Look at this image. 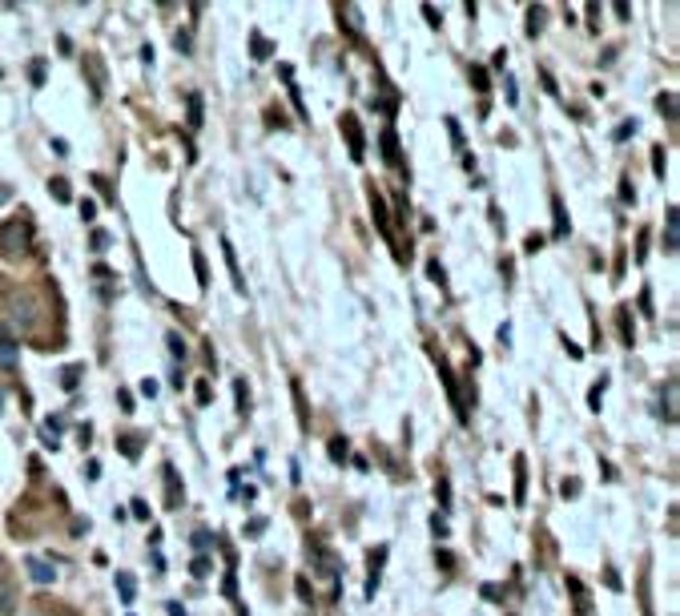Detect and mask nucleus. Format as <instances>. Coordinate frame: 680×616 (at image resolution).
Here are the masks:
<instances>
[{
    "instance_id": "obj_1",
    "label": "nucleus",
    "mask_w": 680,
    "mask_h": 616,
    "mask_svg": "<svg viewBox=\"0 0 680 616\" xmlns=\"http://www.w3.org/2000/svg\"><path fill=\"white\" fill-rule=\"evenodd\" d=\"M32 246V222L28 218H12L0 226V254H21Z\"/></svg>"
},
{
    "instance_id": "obj_2",
    "label": "nucleus",
    "mask_w": 680,
    "mask_h": 616,
    "mask_svg": "<svg viewBox=\"0 0 680 616\" xmlns=\"http://www.w3.org/2000/svg\"><path fill=\"white\" fill-rule=\"evenodd\" d=\"M338 129L347 133V145H351V157H354V162H362V157H367V142H362V125H358V117H354V113H342V121H338Z\"/></svg>"
},
{
    "instance_id": "obj_3",
    "label": "nucleus",
    "mask_w": 680,
    "mask_h": 616,
    "mask_svg": "<svg viewBox=\"0 0 680 616\" xmlns=\"http://www.w3.org/2000/svg\"><path fill=\"white\" fill-rule=\"evenodd\" d=\"M8 327L21 331V334H32V327H37V307H32L28 298H17V302H12V314H8Z\"/></svg>"
},
{
    "instance_id": "obj_4",
    "label": "nucleus",
    "mask_w": 680,
    "mask_h": 616,
    "mask_svg": "<svg viewBox=\"0 0 680 616\" xmlns=\"http://www.w3.org/2000/svg\"><path fill=\"white\" fill-rule=\"evenodd\" d=\"M222 254H226V266H230L234 290H237V294H246V278H242V266H237V250L230 246V238H222Z\"/></svg>"
},
{
    "instance_id": "obj_5",
    "label": "nucleus",
    "mask_w": 680,
    "mask_h": 616,
    "mask_svg": "<svg viewBox=\"0 0 680 616\" xmlns=\"http://www.w3.org/2000/svg\"><path fill=\"white\" fill-rule=\"evenodd\" d=\"M677 246H680V218H677V206H672L668 218H664V254H677Z\"/></svg>"
},
{
    "instance_id": "obj_6",
    "label": "nucleus",
    "mask_w": 680,
    "mask_h": 616,
    "mask_svg": "<svg viewBox=\"0 0 680 616\" xmlns=\"http://www.w3.org/2000/svg\"><path fill=\"white\" fill-rule=\"evenodd\" d=\"M28 576H32V584H52V580H57L52 564L41 560V556H28Z\"/></svg>"
},
{
    "instance_id": "obj_7",
    "label": "nucleus",
    "mask_w": 680,
    "mask_h": 616,
    "mask_svg": "<svg viewBox=\"0 0 680 616\" xmlns=\"http://www.w3.org/2000/svg\"><path fill=\"white\" fill-rule=\"evenodd\" d=\"M17 604H21V600H17V584H12L8 576H0V616H12Z\"/></svg>"
},
{
    "instance_id": "obj_8",
    "label": "nucleus",
    "mask_w": 680,
    "mask_h": 616,
    "mask_svg": "<svg viewBox=\"0 0 680 616\" xmlns=\"http://www.w3.org/2000/svg\"><path fill=\"white\" fill-rule=\"evenodd\" d=\"M382 560H387V548H378V552H371V580H367V600H375V593H378V568H382Z\"/></svg>"
},
{
    "instance_id": "obj_9",
    "label": "nucleus",
    "mask_w": 680,
    "mask_h": 616,
    "mask_svg": "<svg viewBox=\"0 0 680 616\" xmlns=\"http://www.w3.org/2000/svg\"><path fill=\"white\" fill-rule=\"evenodd\" d=\"M0 363H4V367H17V338H12L8 327L0 331Z\"/></svg>"
},
{
    "instance_id": "obj_10",
    "label": "nucleus",
    "mask_w": 680,
    "mask_h": 616,
    "mask_svg": "<svg viewBox=\"0 0 680 616\" xmlns=\"http://www.w3.org/2000/svg\"><path fill=\"white\" fill-rule=\"evenodd\" d=\"M165 499H169V508H177L182 503V488H177V472H173V463H165Z\"/></svg>"
},
{
    "instance_id": "obj_11",
    "label": "nucleus",
    "mask_w": 680,
    "mask_h": 616,
    "mask_svg": "<svg viewBox=\"0 0 680 616\" xmlns=\"http://www.w3.org/2000/svg\"><path fill=\"white\" fill-rule=\"evenodd\" d=\"M113 580H117L121 604H133V600H137V580H133V576H129V572H117V576H113Z\"/></svg>"
},
{
    "instance_id": "obj_12",
    "label": "nucleus",
    "mask_w": 680,
    "mask_h": 616,
    "mask_svg": "<svg viewBox=\"0 0 680 616\" xmlns=\"http://www.w3.org/2000/svg\"><path fill=\"white\" fill-rule=\"evenodd\" d=\"M338 21H347L351 37H362V17H358V8H354V4H338Z\"/></svg>"
},
{
    "instance_id": "obj_13",
    "label": "nucleus",
    "mask_w": 680,
    "mask_h": 616,
    "mask_svg": "<svg viewBox=\"0 0 680 616\" xmlns=\"http://www.w3.org/2000/svg\"><path fill=\"white\" fill-rule=\"evenodd\" d=\"M382 157H387L391 166H402V157H399V137H395V129H382Z\"/></svg>"
},
{
    "instance_id": "obj_14",
    "label": "nucleus",
    "mask_w": 680,
    "mask_h": 616,
    "mask_svg": "<svg viewBox=\"0 0 680 616\" xmlns=\"http://www.w3.org/2000/svg\"><path fill=\"white\" fill-rule=\"evenodd\" d=\"M660 415H664L668 423H677V379H668V391H664V399H660Z\"/></svg>"
},
{
    "instance_id": "obj_15",
    "label": "nucleus",
    "mask_w": 680,
    "mask_h": 616,
    "mask_svg": "<svg viewBox=\"0 0 680 616\" xmlns=\"http://www.w3.org/2000/svg\"><path fill=\"white\" fill-rule=\"evenodd\" d=\"M371 206H375V226H378V234H382V238H391V222H387V202H382L378 193H371Z\"/></svg>"
},
{
    "instance_id": "obj_16",
    "label": "nucleus",
    "mask_w": 680,
    "mask_h": 616,
    "mask_svg": "<svg viewBox=\"0 0 680 616\" xmlns=\"http://www.w3.org/2000/svg\"><path fill=\"white\" fill-rule=\"evenodd\" d=\"M523 496H527V459L516 455V503H523Z\"/></svg>"
},
{
    "instance_id": "obj_17",
    "label": "nucleus",
    "mask_w": 680,
    "mask_h": 616,
    "mask_svg": "<svg viewBox=\"0 0 680 616\" xmlns=\"http://www.w3.org/2000/svg\"><path fill=\"white\" fill-rule=\"evenodd\" d=\"M327 455H330V463H347V459H351L347 439H342V435H334V439H330V447H327Z\"/></svg>"
},
{
    "instance_id": "obj_18",
    "label": "nucleus",
    "mask_w": 680,
    "mask_h": 616,
    "mask_svg": "<svg viewBox=\"0 0 680 616\" xmlns=\"http://www.w3.org/2000/svg\"><path fill=\"white\" fill-rule=\"evenodd\" d=\"M85 69H89V77H93V93L101 97L105 93V69H101V61H97V57H85Z\"/></svg>"
},
{
    "instance_id": "obj_19",
    "label": "nucleus",
    "mask_w": 680,
    "mask_h": 616,
    "mask_svg": "<svg viewBox=\"0 0 680 616\" xmlns=\"http://www.w3.org/2000/svg\"><path fill=\"white\" fill-rule=\"evenodd\" d=\"M186 105H189V129H202V93H189L186 97Z\"/></svg>"
},
{
    "instance_id": "obj_20",
    "label": "nucleus",
    "mask_w": 680,
    "mask_h": 616,
    "mask_svg": "<svg viewBox=\"0 0 680 616\" xmlns=\"http://www.w3.org/2000/svg\"><path fill=\"white\" fill-rule=\"evenodd\" d=\"M552 213H556V230H552V238H563V234H567V213H563V202H560V198H552Z\"/></svg>"
},
{
    "instance_id": "obj_21",
    "label": "nucleus",
    "mask_w": 680,
    "mask_h": 616,
    "mask_svg": "<svg viewBox=\"0 0 680 616\" xmlns=\"http://www.w3.org/2000/svg\"><path fill=\"white\" fill-rule=\"evenodd\" d=\"M48 193H52L57 202H72V190H69V182H65V177H52V182H48Z\"/></svg>"
},
{
    "instance_id": "obj_22",
    "label": "nucleus",
    "mask_w": 680,
    "mask_h": 616,
    "mask_svg": "<svg viewBox=\"0 0 680 616\" xmlns=\"http://www.w3.org/2000/svg\"><path fill=\"white\" fill-rule=\"evenodd\" d=\"M193 270H197V286L206 290L210 286V270H206V254L202 250H193Z\"/></svg>"
},
{
    "instance_id": "obj_23",
    "label": "nucleus",
    "mask_w": 680,
    "mask_h": 616,
    "mask_svg": "<svg viewBox=\"0 0 680 616\" xmlns=\"http://www.w3.org/2000/svg\"><path fill=\"white\" fill-rule=\"evenodd\" d=\"M165 347H169V355H173V358H186V355H189V351H186V343H182V334H177V331H169V334H165Z\"/></svg>"
},
{
    "instance_id": "obj_24",
    "label": "nucleus",
    "mask_w": 680,
    "mask_h": 616,
    "mask_svg": "<svg viewBox=\"0 0 680 616\" xmlns=\"http://www.w3.org/2000/svg\"><path fill=\"white\" fill-rule=\"evenodd\" d=\"M234 399H237V415H250V391H246L242 379L234 383Z\"/></svg>"
},
{
    "instance_id": "obj_25",
    "label": "nucleus",
    "mask_w": 680,
    "mask_h": 616,
    "mask_svg": "<svg viewBox=\"0 0 680 616\" xmlns=\"http://www.w3.org/2000/svg\"><path fill=\"white\" fill-rule=\"evenodd\" d=\"M189 572H193L197 580H206V576L213 572V560H210V556H193V564H189Z\"/></svg>"
},
{
    "instance_id": "obj_26",
    "label": "nucleus",
    "mask_w": 680,
    "mask_h": 616,
    "mask_svg": "<svg viewBox=\"0 0 680 616\" xmlns=\"http://www.w3.org/2000/svg\"><path fill=\"white\" fill-rule=\"evenodd\" d=\"M471 81H475V89H479V93H487V89H492V77H487V69H483V65H471Z\"/></svg>"
},
{
    "instance_id": "obj_27",
    "label": "nucleus",
    "mask_w": 680,
    "mask_h": 616,
    "mask_svg": "<svg viewBox=\"0 0 680 616\" xmlns=\"http://www.w3.org/2000/svg\"><path fill=\"white\" fill-rule=\"evenodd\" d=\"M81 371H85V367H65V371H61V387H65V391H77Z\"/></svg>"
},
{
    "instance_id": "obj_28",
    "label": "nucleus",
    "mask_w": 680,
    "mask_h": 616,
    "mask_svg": "<svg viewBox=\"0 0 680 616\" xmlns=\"http://www.w3.org/2000/svg\"><path fill=\"white\" fill-rule=\"evenodd\" d=\"M173 48H177L182 57H189V52H193V37H189L186 28H182V32H173Z\"/></svg>"
},
{
    "instance_id": "obj_29",
    "label": "nucleus",
    "mask_w": 680,
    "mask_h": 616,
    "mask_svg": "<svg viewBox=\"0 0 680 616\" xmlns=\"http://www.w3.org/2000/svg\"><path fill=\"white\" fill-rule=\"evenodd\" d=\"M435 496H439V508H451V483H447V475H439V483H435Z\"/></svg>"
},
{
    "instance_id": "obj_30",
    "label": "nucleus",
    "mask_w": 680,
    "mask_h": 616,
    "mask_svg": "<svg viewBox=\"0 0 680 616\" xmlns=\"http://www.w3.org/2000/svg\"><path fill=\"white\" fill-rule=\"evenodd\" d=\"M657 105H660V113H664L668 121H677V97H672V93H660Z\"/></svg>"
},
{
    "instance_id": "obj_31",
    "label": "nucleus",
    "mask_w": 680,
    "mask_h": 616,
    "mask_svg": "<svg viewBox=\"0 0 680 616\" xmlns=\"http://www.w3.org/2000/svg\"><path fill=\"white\" fill-rule=\"evenodd\" d=\"M628 314H632V310H620V334H624V343L632 347V343H636V331H632V318H628Z\"/></svg>"
},
{
    "instance_id": "obj_32",
    "label": "nucleus",
    "mask_w": 680,
    "mask_h": 616,
    "mask_svg": "<svg viewBox=\"0 0 680 616\" xmlns=\"http://www.w3.org/2000/svg\"><path fill=\"white\" fill-rule=\"evenodd\" d=\"M604 387H608V383L600 379L592 391H587V407H592V411H600V403H604Z\"/></svg>"
},
{
    "instance_id": "obj_33",
    "label": "nucleus",
    "mask_w": 680,
    "mask_h": 616,
    "mask_svg": "<svg viewBox=\"0 0 680 616\" xmlns=\"http://www.w3.org/2000/svg\"><path fill=\"white\" fill-rule=\"evenodd\" d=\"M189 544L197 548V556H206V552H210V544H213V536H210V532H193V540H189Z\"/></svg>"
},
{
    "instance_id": "obj_34",
    "label": "nucleus",
    "mask_w": 680,
    "mask_h": 616,
    "mask_svg": "<svg viewBox=\"0 0 680 616\" xmlns=\"http://www.w3.org/2000/svg\"><path fill=\"white\" fill-rule=\"evenodd\" d=\"M65 423H69V419H65V415H52V419H45V427H41V431H48V435H52V439H57V435H61V431H65Z\"/></svg>"
},
{
    "instance_id": "obj_35",
    "label": "nucleus",
    "mask_w": 680,
    "mask_h": 616,
    "mask_svg": "<svg viewBox=\"0 0 680 616\" xmlns=\"http://www.w3.org/2000/svg\"><path fill=\"white\" fill-rule=\"evenodd\" d=\"M540 28H543V8H527V32L536 37Z\"/></svg>"
},
{
    "instance_id": "obj_36",
    "label": "nucleus",
    "mask_w": 680,
    "mask_h": 616,
    "mask_svg": "<svg viewBox=\"0 0 680 616\" xmlns=\"http://www.w3.org/2000/svg\"><path fill=\"white\" fill-rule=\"evenodd\" d=\"M113 246V234L109 230H93V250H109Z\"/></svg>"
},
{
    "instance_id": "obj_37",
    "label": "nucleus",
    "mask_w": 680,
    "mask_h": 616,
    "mask_svg": "<svg viewBox=\"0 0 680 616\" xmlns=\"http://www.w3.org/2000/svg\"><path fill=\"white\" fill-rule=\"evenodd\" d=\"M254 57H258V61H266V57H270V41H266L262 32H254Z\"/></svg>"
},
{
    "instance_id": "obj_38",
    "label": "nucleus",
    "mask_w": 680,
    "mask_h": 616,
    "mask_svg": "<svg viewBox=\"0 0 680 616\" xmlns=\"http://www.w3.org/2000/svg\"><path fill=\"white\" fill-rule=\"evenodd\" d=\"M664 169H668V162H664V145H660V149H652V173L664 177Z\"/></svg>"
},
{
    "instance_id": "obj_39",
    "label": "nucleus",
    "mask_w": 680,
    "mask_h": 616,
    "mask_svg": "<svg viewBox=\"0 0 680 616\" xmlns=\"http://www.w3.org/2000/svg\"><path fill=\"white\" fill-rule=\"evenodd\" d=\"M129 516H133V520H149V503H145V499H133V503H129Z\"/></svg>"
},
{
    "instance_id": "obj_40",
    "label": "nucleus",
    "mask_w": 680,
    "mask_h": 616,
    "mask_svg": "<svg viewBox=\"0 0 680 616\" xmlns=\"http://www.w3.org/2000/svg\"><path fill=\"white\" fill-rule=\"evenodd\" d=\"M427 274H431V278H435V282H439V286H443V290H447V274H443V266H439V262H435V258L427 262Z\"/></svg>"
},
{
    "instance_id": "obj_41",
    "label": "nucleus",
    "mask_w": 680,
    "mask_h": 616,
    "mask_svg": "<svg viewBox=\"0 0 680 616\" xmlns=\"http://www.w3.org/2000/svg\"><path fill=\"white\" fill-rule=\"evenodd\" d=\"M632 133H636V121H624V125H620V129L612 133V142H628Z\"/></svg>"
},
{
    "instance_id": "obj_42",
    "label": "nucleus",
    "mask_w": 680,
    "mask_h": 616,
    "mask_svg": "<svg viewBox=\"0 0 680 616\" xmlns=\"http://www.w3.org/2000/svg\"><path fill=\"white\" fill-rule=\"evenodd\" d=\"M77 210H81V218H85V222H93V218H97V202L81 198V206H77Z\"/></svg>"
},
{
    "instance_id": "obj_43",
    "label": "nucleus",
    "mask_w": 680,
    "mask_h": 616,
    "mask_svg": "<svg viewBox=\"0 0 680 616\" xmlns=\"http://www.w3.org/2000/svg\"><path fill=\"white\" fill-rule=\"evenodd\" d=\"M447 133H451V142L455 145H463V129H459V121L455 117H447Z\"/></svg>"
},
{
    "instance_id": "obj_44",
    "label": "nucleus",
    "mask_w": 680,
    "mask_h": 616,
    "mask_svg": "<svg viewBox=\"0 0 680 616\" xmlns=\"http://www.w3.org/2000/svg\"><path fill=\"white\" fill-rule=\"evenodd\" d=\"M193 395H197V403L206 407V403H210V399H213V391H210V383L202 379V383H197V391H193Z\"/></svg>"
},
{
    "instance_id": "obj_45",
    "label": "nucleus",
    "mask_w": 680,
    "mask_h": 616,
    "mask_svg": "<svg viewBox=\"0 0 680 616\" xmlns=\"http://www.w3.org/2000/svg\"><path fill=\"white\" fill-rule=\"evenodd\" d=\"M523 250H527V254H540L543 250V234H532L527 242H523Z\"/></svg>"
},
{
    "instance_id": "obj_46",
    "label": "nucleus",
    "mask_w": 680,
    "mask_h": 616,
    "mask_svg": "<svg viewBox=\"0 0 680 616\" xmlns=\"http://www.w3.org/2000/svg\"><path fill=\"white\" fill-rule=\"evenodd\" d=\"M117 443H121V451H125V455H129V459H137V455H141L137 439H117Z\"/></svg>"
},
{
    "instance_id": "obj_47",
    "label": "nucleus",
    "mask_w": 680,
    "mask_h": 616,
    "mask_svg": "<svg viewBox=\"0 0 680 616\" xmlns=\"http://www.w3.org/2000/svg\"><path fill=\"white\" fill-rule=\"evenodd\" d=\"M262 532H266V520H262V516L246 523V536H262Z\"/></svg>"
},
{
    "instance_id": "obj_48",
    "label": "nucleus",
    "mask_w": 680,
    "mask_h": 616,
    "mask_svg": "<svg viewBox=\"0 0 680 616\" xmlns=\"http://www.w3.org/2000/svg\"><path fill=\"white\" fill-rule=\"evenodd\" d=\"M431 532H435V536H447V516H431Z\"/></svg>"
},
{
    "instance_id": "obj_49",
    "label": "nucleus",
    "mask_w": 680,
    "mask_h": 616,
    "mask_svg": "<svg viewBox=\"0 0 680 616\" xmlns=\"http://www.w3.org/2000/svg\"><path fill=\"white\" fill-rule=\"evenodd\" d=\"M32 85H45V61H32Z\"/></svg>"
},
{
    "instance_id": "obj_50",
    "label": "nucleus",
    "mask_w": 680,
    "mask_h": 616,
    "mask_svg": "<svg viewBox=\"0 0 680 616\" xmlns=\"http://www.w3.org/2000/svg\"><path fill=\"white\" fill-rule=\"evenodd\" d=\"M222 593H226V596H234V593H237V576H234V572L222 580Z\"/></svg>"
},
{
    "instance_id": "obj_51",
    "label": "nucleus",
    "mask_w": 680,
    "mask_h": 616,
    "mask_svg": "<svg viewBox=\"0 0 680 616\" xmlns=\"http://www.w3.org/2000/svg\"><path fill=\"white\" fill-rule=\"evenodd\" d=\"M422 17H427V21L435 24V28H439V24H443V17H439V12H435V8H431V4H422Z\"/></svg>"
},
{
    "instance_id": "obj_52",
    "label": "nucleus",
    "mask_w": 680,
    "mask_h": 616,
    "mask_svg": "<svg viewBox=\"0 0 680 616\" xmlns=\"http://www.w3.org/2000/svg\"><path fill=\"white\" fill-rule=\"evenodd\" d=\"M141 395H145V399H153V395H157V383H153V379H141Z\"/></svg>"
},
{
    "instance_id": "obj_53",
    "label": "nucleus",
    "mask_w": 680,
    "mask_h": 616,
    "mask_svg": "<svg viewBox=\"0 0 680 616\" xmlns=\"http://www.w3.org/2000/svg\"><path fill=\"white\" fill-rule=\"evenodd\" d=\"M560 492H563V496H576V492H580V483H576V479H563Z\"/></svg>"
},
{
    "instance_id": "obj_54",
    "label": "nucleus",
    "mask_w": 680,
    "mask_h": 616,
    "mask_svg": "<svg viewBox=\"0 0 680 616\" xmlns=\"http://www.w3.org/2000/svg\"><path fill=\"white\" fill-rule=\"evenodd\" d=\"M640 310H644V314H652V294H648V290L640 294Z\"/></svg>"
},
{
    "instance_id": "obj_55",
    "label": "nucleus",
    "mask_w": 680,
    "mask_h": 616,
    "mask_svg": "<svg viewBox=\"0 0 680 616\" xmlns=\"http://www.w3.org/2000/svg\"><path fill=\"white\" fill-rule=\"evenodd\" d=\"M620 198H624V202H636V190H632V182H624V190H620Z\"/></svg>"
},
{
    "instance_id": "obj_56",
    "label": "nucleus",
    "mask_w": 680,
    "mask_h": 616,
    "mask_svg": "<svg viewBox=\"0 0 680 616\" xmlns=\"http://www.w3.org/2000/svg\"><path fill=\"white\" fill-rule=\"evenodd\" d=\"M85 472H89V479H101V463H97V459H89V468H85Z\"/></svg>"
},
{
    "instance_id": "obj_57",
    "label": "nucleus",
    "mask_w": 680,
    "mask_h": 616,
    "mask_svg": "<svg viewBox=\"0 0 680 616\" xmlns=\"http://www.w3.org/2000/svg\"><path fill=\"white\" fill-rule=\"evenodd\" d=\"M169 616H189V613L182 608V604H177V600H169Z\"/></svg>"
},
{
    "instance_id": "obj_58",
    "label": "nucleus",
    "mask_w": 680,
    "mask_h": 616,
    "mask_svg": "<svg viewBox=\"0 0 680 616\" xmlns=\"http://www.w3.org/2000/svg\"><path fill=\"white\" fill-rule=\"evenodd\" d=\"M8 198H12V186H0V206H4Z\"/></svg>"
},
{
    "instance_id": "obj_59",
    "label": "nucleus",
    "mask_w": 680,
    "mask_h": 616,
    "mask_svg": "<svg viewBox=\"0 0 680 616\" xmlns=\"http://www.w3.org/2000/svg\"><path fill=\"white\" fill-rule=\"evenodd\" d=\"M0 415H4V391H0Z\"/></svg>"
}]
</instances>
